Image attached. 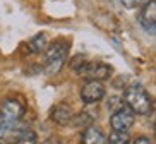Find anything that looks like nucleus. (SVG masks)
I'll list each match as a JSON object with an SVG mask.
<instances>
[{"mask_svg": "<svg viewBox=\"0 0 156 144\" xmlns=\"http://www.w3.org/2000/svg\"><path fill=\"white\" fill-rule=\"evenodd\" d=\"M139 23H141V26L149 34H154V31H156V2L154 0L147 2L142 7L141 16H139Z\"/></svg>", "mask_w": 156, "mask_h": 144, "instance_id": "7", "label": "nucleus"}, {"mask_svg": "<svg viewBox=\"0 0 156 144\" xmlns=\"http://www.w3.org/2000/svg\"><path fill=\"white\" fill-rule=\"evenodd\" d=\"M72 120H76V125H77V127H83V129H86V127H91L93 117H91V115H86V113H79L77 117L74 115Z\"/></svg>", "mask_w": 156, "mask_h": 144, "instance_id": "13", "label": "nucleus"}, {"mask_svg": "<svg viewBox=\"0 0 156 144\" xmlns=\"http://www.w3.org/2000/svg\"><path fill=\"white\" fill-rule=\"evenodd\" d=\"M105 98V86L101 81H89L81 89V100L86 105H94Z\"/></svg>", "mask_w": 156, "mask_h": 144, "instance_id": "6", "label": "nucleus"}, {"mask_svg": "<svg viewBox=\"0 0 156 144\" xmlns=\"http://www.w3.org/2000/svg\"><path fill=\"white\" fill-rule=\"evenodd\" d=\"M69 57V43L65 40H55L46 47L45 53V72L48 76H55L60 72Z\"/></svg>", "mask_w": 156, "mask_h": 144, "instance_id": "2", "label": "nucleus"}, {"mask_svg": "<svg viewBox=\"0 0 156 144\" xmlns=\"http://www.w3.org/2000/svg\"><path fill=\"white\" fill-rule=\"evenodd\" d=\"M124 101L129 110H132L134 113H139V115H147L153 110L151 96L141 84H130L125 88Z\"/></svg>", "mask_w": 156, "mask_h": 144, "instance_id": "1", "label": "nucleus"}, {"mask_svg": "<svg viewBox=\"0 0 156 144\" xmlns=\"http://www.w3.org/2000/svg\"><path fill=\"white\" fill-rule=\"evenodd\" d=\"M106 141L108 144H130V134L124 130H112Z\"/></svg>", "mask_w": 156, "mask_h": 144, "instance_id": "11", "label": "nucleus"}, {"mask_svg": "<svg viewBox=\"0 0 156 144\" xmlns=\"http://www.w3.org/2000/svg\"><path fill=\"white\" fill-rule=\"evenodd\" d=\"M136 113L132 110H129L127 107H120L119 110H115L110 117V125L113 130H124L127 132L130 127L134 125V120H136Z\"/></svg>", "mask_w": 156, "mask_h": 144, "instance_id": "5", "label": "nucleus"}, {"mask_svg": "<svg viewBox=\"0 0 156 144\" xmlns=\"http://www.w3.org/2000/svg\"><path fill=\"white\" fill-rule=\"evenodd\" d=\"M43 144H62V141H60L58 137H55V135H53V137H48V139H46Z\"/></svg>", "mask_w": 156, "mask_h": 144, "instance_id": "17", "label": "nucleus"}, {"mask_svg": "<svg viewBox=\"0 0 156 144\" xmlns=\"http://www.w3.org/2000/svg\"><path fill=\"white\" fill-rule=\"evenodd\" d=\"M77 74H81L83 77H89L91 81H106L113 74V67L105 62H86Z\"/></svg>", "mask_w": 156, "mask_h": 144, "instance_id": "4", "label": "nucleus"}, {"mask_svg": "<svg viewBox=\"0 0 156 144\" xmlns=\"http://www.w3.org/2000/svg\"><path fill=\"white\" fill-rule=\"evenodd\" d=\"M14 144H38V135L33 130H23L17 135V139H16Z\"/></svg>", "mask_w": 156, "mask_h": 144, "instance_id": "12", "label": "nucleus"}, {"mask_svg": "<svg viewBox=\"0 0 156 144\" xmlns=\"http://www.w3.org/2000/svg\"><path fill=\"white\" fill-rule=\"evenodd\" d=\"M147 2H151V0H120V4L124 5L125 9H137V7H144Z\"/></svg>", "mask_w": 156, "mask_h": 144, "instance_id": "14", "label": "nucleus"}, {"mask_svg": "<svg viewBox=\"0 0 156 144\" xmlns=\"http://www.w3.org/2000/svg\"><path fill=\"white\" fill-rule=\"evenodd\" d=\"M81 142L83 144H106V137L96 127H86L81 135Z\"/></svg>", "mask_w": 156, "mask_h": 144, "instance_id": "9", "label": "nucleus"}, {"mask_svg": "<svg viewBox=\"0 0 156 144\" xmlns=\"http://www.w3.org/2000/svg\"><path fill=\"white\" fill-rule=\"evenodd\" d=\"M50 118L55 122L57 125H69L74 118V110L67 103H57L55 107L51 108Z\"/></svg>", "mask_w": 156, "mask_h": 144, "instance_id": "8", "label": "nucleus"}, {"mask_svg": "<svg viewBox=\"0 0 156 144\" xmlns=\"http://www.w3.org/2000/svg\"><path fill=\"white\" fill-rule=\"evenodd\" d=\"M132 144H153V141L149 139V137H146V135H141V137H137Z\"/></svg>", "mask_w": 156, "mask_h": 144, "instance_id": "16", "label": "nucleus"}, {"mask_svg": "<svg viewBox=\"0 0 156 144\" xmlns=\"http://www.w3.org/2000/svg\"><path fill=\"white\" fill-rule=\"evenodd\" d=\"M26 113V107L19 100L9 98L5 101L0 103V118H4L5 122H9L12 125H16Z\"/></svg>", "mask_w": 156, "mask_h": 144, "instance_id": "3", "label": "nucleus"}, {"mask_svg": "<svg viewBox=\"0 0 156 144\" xmlns=\"http://www.w3.org/2000/svg\"><path fill=\"white\" fill-rule=\"evenodd\" d=\"M48 47V40H46L45 33H38L26 43V48H28V53H40V51L46 50Z\"/></svg>", "mask_w": 156, "mask_h": 144, "instance_id": "10", "label": "nucleus"}, {"mask_svg": "<svg viewBox=\"0 0 156 144\" xmlns=\"http://www.w3.org/2000/svg\"><path fill=\"white\" fill-rule=\"evenodd\" d=\"M16 125H12V124H9V122H5L4 118H0V141L4 139L5 135L9 134L10 130L14 129Z\"/></svg>", "mask_w": 156, "mask_h": 144, "instance_id": "15", "label": "nucleus"}]
</instances>
